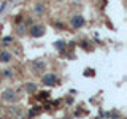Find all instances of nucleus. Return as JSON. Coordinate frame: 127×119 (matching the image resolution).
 <instances>
[{"mask_svg":"<svg viewBox=\"0 0 127 119\" xmlns=\"http://www.w3.org/2000/svg\"><path fill=\"white\" fill-rule=\"evenodd\" d=\"M45 33V27L43 26H32V29H30V35L32 37H41V35Z\"/></svg>","mask_w":127,"mask_h":119,"instance_id":"obj_1","label":"nucleus"},{"mask_svg":"<svg viewBox=\"0 0 127 119\" xmlns=\"http://www.w3.org/2000/svg\"><path fill=\"white\" fill-rule=\"evenodd\" d=\"M41 81H43V84H45V86H53V84H56V81H57V79H56V75L48 73V75L43 76Z\"/></svg>","mask_w":127,"mask_h":119,"instance_id":"obj_2","label":"nucleus"},{"mask_svg":"<svg viewBox=\"0 0 127 119\" xmlns=\"http://www.w3.org/2000/svg\"><path fill=\"white\" fill-rule=\"evenodd\" d=\"M83 24H84V18L81 14H75L71 18V26L73 27H83Z\"/></svg>","mask_w":127,"mask_h":119,"instance_id":"obj_3","label":"nucleus"},{"mask_svg":"<svg viewBox=\"0 0 127 119\" xmlns=\"http://www.w3.org/2000/svg\"><path fill=\"white\" fill-rule=\"evenodd\" d=\"M10 53H6V51H3V53H0V62H8L10 60Z\"/></svg>","mask_w":127,"mask_h":119,"instance_id":"obj_4","label":"nucleus"},{"mask_svg":"<svg viewBox=\"0 0 127 119\" xmlns=\"http://www.w3.org/2000/svg\"><path fill=\"white\" fill-rule=\"evenodd\" d=\"M38 113H40V106H33V108L29 111V116H30V118H35Z\"/></svg>","mask_w":127,"mask_h":119,"instance_id":"obj_5","label":"nucleus"},{"mask_svg":"<svg viewBox=\"0 0 127 119\" xmlns=\"http://www.w3.org/2000/svg\"><path fill=\"white\" fill-rule=\"evenodd\" d=\"M26 89L29 90V92H35V90H37V86H35L33 83H27V84H26Z\"/></svg>","mask_w":127,"mask_h":119,"instance_id":"obj_6","label":"nucleus"},{"mask_svg":"<svg viewBox=\"0 0 127 119\" xmlns=\"http://www.w3.org/2000/svg\"><path fill=\"white\" fill-rule=\"evenodd\" d=\"M54 46L57 48V49H61V53H64V49H65V43H64V41H56Z\"/></svg>","mask_w":127,"mask_h":119,"instance_id":"obj_7","label":"nucleus"},{"mask_svg":"<svg viewBox=\"0 0 127 119\" xmlns=\"http://www.w3.org/2000/svg\"><path fill=\"white\" fill-rule=\"evenodd\" d=\"M3 98H5V100H13L14 94L13 92H5V94H3Z\"/></svg>","mask_w":127,"mask_h":119,"instance_id":"obj_8","label":"nucleus"},{"mask_svg":"<svg viewBox=\"0 0 127 119\" xmlns=\"http://www.w3.org/2000/svg\"><path fill=\"white\" fill-rule=\"evenodd\" d=\"M48 97H49V94H48V92H41V94L38 95V98H41V100H43V98H48Z\"/></svg>","mask_w":127,"mask_h":119,"instance_id":"obj_9","label":"nucleus"},{"mask_svg":"<svg viewBox=\"0 0 127 119\" xmlns=\"http://www.w3.org/2000/svg\"><path fill=\"white\" fill-rule=\"evenodd\" d=\"M35 8H37V11H38V13H43V6H41V5H37Z\"/></svg>","mask_w":127,"mask_h":119,"instance_id":"obj_10","label":"nucleus"},{"mask_svg":"<svg viewBox=\"0 0 127 119\" xmlns=\"http://www.w3.org/2000/svg\"><path fill=\"white\" fill-rule=\"evenodd\" d=\"M3 41H5V43H11V37H5V38H3Z\"/></svg>","mask_w":127,"mask_h":119,"instance_id":"obj_11","label":"nucleus"},{"mask_svg":"<svg viewBox=\"0 0 127 119\" xmlns=\"http://www.w3.org/2000/svg\"><path fill=\"white\" fill-rule=\"evenodd\" d=\"M84 75H94V71H92V70H86Z\"/></svg>","mask_w":127,"mask_h":119,"instance_id":"obj_12","label":"nucleus"}]
</instances>
